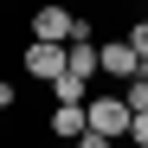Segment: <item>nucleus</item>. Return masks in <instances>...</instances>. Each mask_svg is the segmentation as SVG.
I'll return each mask as SVG.
<instances>
[{
  "label": "nucleus",
  "instance_id": "9b49d317",
  "mask_svg": "<svg viewBox=\"0 0 148 148\" xmlns=\"http://www.w3.org/2000/svg\"><path fill=\"white\" fill-rule=\"evenodd\" d=\"M64 148H77V142H64Z\"/></svg>",
  "mask_w": 148,
  "mask_h": 148
},
{
  "label": "nucleus",
  "instance_id": "6e6552de",
  "mask_svg": "<svg viewBox=\"0 0 148 148\" xmlns=\"http://www.w3.org/2000/svg\"><path fill=\"white\" fill-rule=\"evenodd\" d=\"M77 148H116V135H103V129H84V135H77Z\"/></svg>",
  "mask_w": 148,
  "mask_h": 148
},
{
  "label": "nucleus",
  "instance_id": "39448f33",
  "mask_svg": "<svg viewBox=\"0 0 148 148\" xmlns=\"http://www.w3.org/2000/svg\"><path fill=\"white\" fill-rule=\"evenodd\" d=\"M45 122H52L58 142H77V135L90 129V110H84V103H52V116H45Z\"/></svg>",
  "mask_w": 148,
  "mask_h": 148
},
{
  "label": "nucleus",
  "instance_id": "7ed1b4c3",
  "mask_svg": "<svg viewBox=\"0 0 148 148\" xmlns=\"http://www.w3.org/2000/svg\"><path fill=\"white\" fill-rule=\"evenodd\" d=\"M64 64H71V52H64L58 39H26V64H19V71H26L32 84H52Z\"/></svg>",
  "mask_w": 148,
  "mask_h": 148
},
{
  "label": "nucleus",
  "instance_id": "423d86ee",
  "mask_svg": "<svg viewBox=\"0 0 148 148\" xmlns=\"http://www.w3.org/2000/svg\"><path fill=\"white\" fill-rule=\"evenodd\" d=\"M45 90H52V103H84V90H90V77H84V71H71V64H64V71H58V77L45 84Z\"/></svg>",
  "mask_w": 148,
  "mask_h": 148
},
{
  "label": "nucleus",
  "instance_id": "0eeeda50",
  "mask_svg": "<svg viewBox=\"0 0 148 148\" xmlns=\"http://www.w3.org/2000/svg\"><path fill=\"white\" fill-rule=\"evenodd\" d=\"M122 97H129V110H148V77H142V71L122 84Z\"/></svg>",
  "mask_w": 148,
  "mask_h": 148
},
{
  "label": "nucleus",
  "instance_id": "20e7f679",
  "mask_svg": "<svg viewBox=\"0 0 148 148\" xmlns=\"http://www.w3.org/2000/svg\"><path fill=\"white\" fill-rule=\"evenodd\" d=\"M135 71H142V58H135V45H129V39H110V45H103V77H116V84H129Z\"/></svg>",
  "mask_w": 148,
  "mask_h": 148
},
{
  "label": "nucleus",
  "instance_id": "1a4fd4ad",
  "mask_svg": "<svg viewBox=\"0 0 148 148\" xmlns=\"http://www.w3.org/2000/svg\"><path fill=\"white\" fill-rule=\"evenodd\" d=\"M129 142H135V148H148V110H135V129H129Z\"/></svg>",
  "mask_w": 148,
  "mask_h": 148
},
{
  "label": "nucleus",
  "instance_id": "f03ea898",
  "mask_svg": "<svg viewBox=\"0 0 148 148\" xmlns=\"http://www.w3.org/2000/svg\"><path fill=\"white\" fill-rule=\"evenodd\" d=\"M84 110H90V129H103V135H116V142L135 129V110H129V97H122V90H116V97H90Z\"/></svg>",
  "mask_w": 148,
  "mask_h": 148
},
{
  "label": "nucleus",
  "instance_id": "9d476101",
  "mask_svg": "<svg viewBox=\"0 0 148 148\" xmlns=\"http://www.w3.org/2000/svg\"><path fill=\"white\" fill-rule=\"evenodd\" d=\"M13 103H19V90H13V84H0V110H13Z\"/></svg>",
  "mask_w": 148,
  "mask_h": 148
},
{
  "label": "nucleus",
  "instance_id": "f257e3e1",
  "mask_svg": "<svg viewBox=\"0 0 148 148\" xmlns=\"http://www.w3.org/2000/svg\"><path fill=\"white\" fill-rule=\"evenodd\" d=\"M77 32H90V19H77L71 7H58V0H45V7L32 13V39H58V45H71Z\"/></svg>",
  "mask_w": 148,
  "mask_h": 148
}]
</instances>
